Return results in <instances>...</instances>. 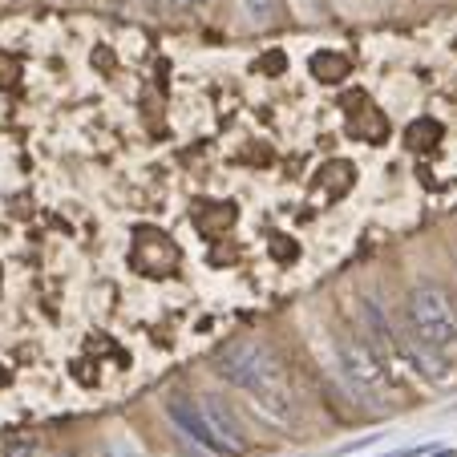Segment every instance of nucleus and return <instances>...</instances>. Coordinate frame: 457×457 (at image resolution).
<instances>
[{"label":"nucleus","instance_id":"f257e3e1","mask_svg":"<svg viewBox=\"0 0 457 457\" xmlns=\"http://www.w3.org/2000/svg\"><path fill=\"white\" fill-rule=\"evenodd\" d=\"M215 369L223 372L235 388L251 393L268 413L284 417V421L292 417V393H287V385H284V372H279V364L259 345H247V340H243V345H231Z\"/></svg>","mask_w":457,"mask_h":457},{"label":"nucleus","instance_id":"f03ea898","mask_svg":"<svg viewBox=\"0 0 457 457\" xmlns=\"http://www.w3.org/2000/svg\"><path fill=\"white\" fill-rule=\"evenodd\" d=\"M409 328L421 340H429L437 353L457 348V303L437 284H421L409 295Z\"/></svg>","mask_w":457,"mask_h":457},{"label":"nucleus","instance_id":"7ed1b4c3","mask_svg":"<svg viewBox=\"0 0 457 457\" xmlns=\"http://www.w3.org/2000/svg\"><path fill=\"white\" fill-rule=\"evenodd\" d=\"M340 361H345L353 385H361L364 393H388L393 369H388V361L364 337H340Z\"/></svg>","mask_w":457,"mask_h":457},{"label":"nucleus","instance_id":"20e7f679","mask_svg":"<svg viewBox=\"0 0 457 457\" xmlns=\"http://www.w3.org/2000/svg\"><path fill=\"white\" fill-rule=\"evenodd\" d=\"M166 417H170V425L182 433V437H190L195 445H203L207 453H223V441L215 437V429H211V421L203 417V405L195 397H187V393H170L166 397Z\"/></svg>","mask_w":457,"mask_h":457},{"label":"nucleus","instance_id":"39448f33","mask_svg":"<svg viewBox=\"0 0 457 457\" xmlns=\"http://www.w3.org/2000/svg\"><path fill=\"white\" fill-rule=\"evenodd\" d=\"M397 361H409V369L421 372L429 385H449V380H453V369H449V361L429 345V340L417 337L413 328L397 332Z\"/></svg>","mask_w":457,"mask_h":457},{"label":"nucleus","instance_id":"423d86ee","mask_svg":"<svg viewBox=\"0 0 457 457\" xmlns=\"http://www.w3.org/2000/svg\"><path fill=\"white\" fill-rule=\"evenodd\" d=\"M203 417L211 421V429H215V437L223 441V449H227V457H243L251 449V441H247V433L239 429V421H235V413L227 409V401L223 397H215V393H207L203 397Z\"/></svg>","mask_w":457,"mask_h":457},{"label":"nucleus","instance_id":"0eeeda50","mask_svg":"<svg viewBox=\"0 0 457 457\" xmlns=\"http://www.w3.org/2000/svg\"><path fill=\"white\" fill-rule=\"evenodd\" d=\"M239 9L251 25H268L276 17V0H239Z\"/></svg>","mask_w":457,"mask_h":457},{"label":"nucleus","instance_id":"6e6552de","mask_svg":"<svg viewBox=\"0 0 457 457\" xmlns=\"http://www.w3.org/2000/svg\"><path fill=\"white\" fill-rule=\"evenodd\" d=\"M97 457H142L134 445H126V441H105L102 449H97Z\"/></svg>","mask_w":457,"mask_h":457},{"label":"nucleus","instance_id":"1a4fd4ad","mask_svg":"<svg viewBox=\"0 0 457 457\" xmlns=\"http://www.w3.org/2000/svg\"><path fill=\"white\" fill-rule=\"evenodd\" d=\"M4 457H37V449H29V445H9V449H4Z\"/></svg>","mask_w":457,"mask_h":457},{"label":"nucleus","instance_id":"9d476101","mask_svg":"<svg viewBox=\"0 0 457 457\" xmlns=\"http://www.w3.org/2000/svg\"><path fill=\"white\" fill-rule=\"evenodd\" d=\"M162 4H170V9H187V4H195V0H162Z\"/></svg>","mask_w":457,"mask_h":457},{"label":"nucleus","instance_id":"9b49d317","mask_svg":"<svg viewBox=\"0 0 457 457\" xmlns=\"http://www.w3.org/2000/svg\"><path fill=\"white\" fill-rule=\"evenodd\" d=\"M437 457H457V453H449V449H441V453Z\"/></svg>","mask_w":457,"mask_h":457},{"label":"nucleus","instance_id":"f8f14e48","mask_svg":"<svg viewBox=\"0 0 457 457\" xmlns=\"http://www.w3.org/2000/svg\"><path fill=\"white\" fill-rule=\"evenodd\" d=\"M195 4H211V0H195Z\"/></svg>","mask_w":457,"mask_h":457},{"label":"nucleus","instance_id":"ddd939ff","mask_svg":"<svg viewBox=\"0 0 457 457\" xmlns=\"http://www.w3.org/2000/svg\"><path fill=\"white\" fill-rule=\"evenodd\" d=\"M162 457H182V453H162Z\"/></svg>","mask_w":457,"mask_h":457},{"label":"nucleus","instance_id":"4468645a","mask_svg":"<svg viewBox=\"0 0 457 457\" xmlns=\"http://www.w3.org/2000/svg\"><path fill=\"white\" fill-rule=\"evenodd\" d=\"M61 457H70V453H61Z\"/></svg>","mask_w":457,"mask_h":457}]
</instances>
